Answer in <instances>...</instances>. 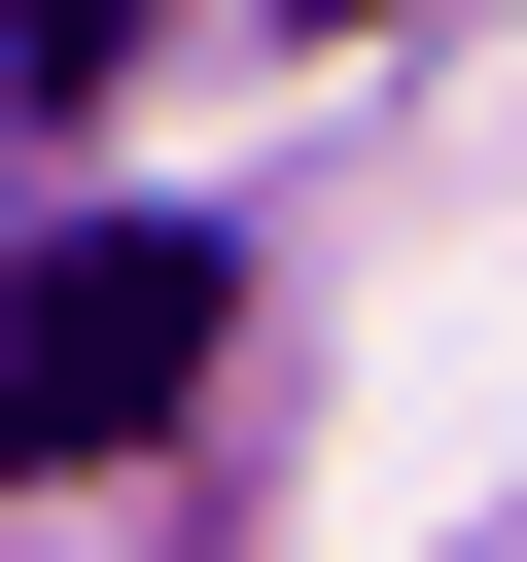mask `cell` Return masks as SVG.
<instances>
[{
	"instance_id": "obj_1",
	"label": "cell",
	"mask_w": 527,
	"mask_h": 562,
	"mask_svg": "<svg viewBox=\"0 0 527 562\" xmlns=\"http://www.w3.org/2000/svg\"><path fill=\"white\" fill-rule=\"evenodd\" d=\"M211 211H70V246H0V492H70V457H141L176 386H211Z\"/></svg>"
},
{
	"instance_id": "obj_2",
	"label": "cell",
	"mask_w": 527,
	"mask_h": 562,
	"mask_svg": "<svg viewBox=\"0 0 527 562\" xmlns=\"http://www.w3.org/2000/svg\"><path fill=\"white\" fill-rule=\"evenodd\" d=\"M141 35H176V0H0V105H105Z\"/></svg>"
},
{
	"instance_id": "obj_3",
	"label": "cell",
	"mask_w": 527,
	"mask_h": 562,
	"mask_svg": "<svg viewBox=\"0 0 527 562\" xmlns=\"http://www.w3.org/2000/svg\"><path fill=\"white\" fill-rule=\"evenodd\" d=\"M281 35H386V0H281Z\"/></svg>"
}]
</instances>
